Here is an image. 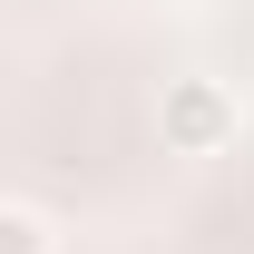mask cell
Listing matches in <instances>:
<instances>
[{
	"mask_svg": "<svg viewBox=\"0 0 254 254\" xmlns=\"http://www.w3.org/2000/svg\"><path fill=\"white\" fill-rule=\"evenodd\" d=\"M0 254H59V225L20 195H0Z\"/></svg>",
	"mask_w": 254,
	"mask_h": 254,
	"instance_id": "2",
	"label": "cell"
},
{
	"mask_svg": "<svg viewBox=\"0 0 254 254\" xmlns=\"http://www.w3.org/2000/svg\"><path fill=\"white\" fill-rule=\"evenodd\" d=\"M235 127H245V98H235V78H215V68H176L157 88V147L166 157H225Z\"/></svg>",
	"mask_w": 254,
	"mask_h": 254,
	"instance_id": "1",
	"label": "cell"
},
{
	"mask_svg": "<svg viewBox=\"0 0 254 254\" xmlns=\"http://www.w3.org/2000/svg\"><path fill=\"white\" fill-rule=\"evenodd\" d=\"M166 10H205V0H166Z\"/></svg>",
	"mask_w": 254,
	"mask_h": 254,
	"instance_id": "3",
	"label": "cell"
}]
</instances>
